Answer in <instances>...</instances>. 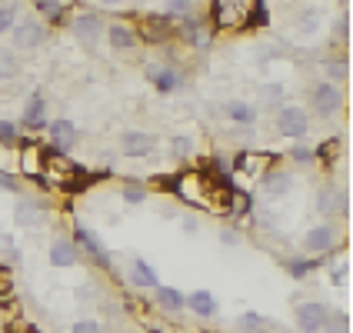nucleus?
<instances>
[{"label": "nucleus", "mask_w": 353, "mask_h": 333, "mask_svg": "<svg viewBox=\"0 0 353 333\" xmlns=\"http://www.w3.org/2000/svg\"><path fill=\"white\" fill-rule=\"evenodd\" d=\"M40 174H47V183H54V187H83V170L63 157H47Z\"/></svg>", "instance_id": "obj_1"}, {"label": "nucleus", "mask_w": 353, "mask_h": 333, "mask_svg": "<svg viewBox=\"0 0 353 333\" xmlns=\"http://www.w3.org/2000/svg\"><path fill=\"white\" fill-rule=\"evenodd\" d=\"M174 194L183 200V203H196V207H210V187L203 183V174H180L170 183Z\"/></svg>", "instance_id": "obj_2"}, {"label": "nucleus", "mask_w": 353, "mask_h": 333, "mask_svg": "<svg viewBox=\"0 0 353 333\" xmlns=\"http://www.w3.org/2000/svg\"><path fill=\"white\" fill-rule=\"evenodd\" d=\"M74 243H77L80 250H87V256L97 263L100 270H110V267H114V260H110V254H107V247L100 243V236L94 234L90 227L77 223V227H74Z\"/></svg>", "instance_id": "obj_3"}, {"label": "nucleus", "mask_w": 353, "mask_h": 333, "mask_svg": "<svg viewBox=\"0 0 353 333\" xmlns=\"http://www.w3.org/2000/svg\"><path fill=\"white\" fill-rule=\"evenodd\" d=\"M276 130H280L283 137L300 140L303 134H307V130H310V117H307V110H303L300 103L280 107V114H276Z\"/></svg>", "instance_id": "obj_4"}, {"label": "nucleus", "mask_w": 353, "mask_h": 333, "mask_svg": "<svg viewBox=\"0 0 353 333\" xmlns=\"http://www.w3.org/2000/svg\"><path fill=\"white\" fill-rule=\"evenodd\" d=\"M250 3L260 0H214V23L216 27H236L250 14Z\"/></svg>", "instance_id": "obj_5"}, {"label": "nucleus", "mask_w": 353, "mask_h": 333, "mask_svg": "<svg viewBox=\"0 0 353 333\" xmlns=\"http://www.w3.org/2000/svg\"><path fill=\"white\" fill-rule=\"evenodd\" d=\"M310 103H314V110L320 114V117H330V114H336L340 110V103H343V94H340V87H334V83H316L314 94H310Z\"/></svg>", "instance_id": "obj_6"}, {"label": "nucleus", "mask_w": 353, "mask_h": 333, "mask_svg": "<svg viewBox=\"0 0 353 333\" xmlns=\"http://www.w3.org/2000/svg\"><path fill=\"white\" fill-rule=\"evenodd\" d=\"M327 316H330L327 303H316V300L314 303H300L296 307V327H300V333H320Z\"/></svg>", "instance_id": "obj_7"}, {"label": "nucleus", "mask_w": 353, "mask_h": 333, "mask_svg": "<svg viewBox=\"0 0 353 333\" xmlns=\"http://www.w3.org/2000/svg\"><path fill=\"white\" fill-rule=\"evenodd\" d=\"M43 37H47V30H43V23H40V20L23 17V20L14 23V43H17L20 50H34V47H40Z\"/></svg>", "instance_id": "obj_8"}, {"label": "nucleus", "mask_w": 353, "mask_h": 333, "mask_svg": "<svg viewBox=\"0 0 353 333\" xmlns=\"http://www.w3.org/2000/svg\"><path fill=\"white\" fill-rule=\"evenodd\" d=\"M120 147H123V154L127 157H150L154 154V147H157V137L154 134H147V130H127L123 137H120Z\"/></svg>", "instance_id": "obj_9"}, {"label": "nucleus", "mask_w": 353, "mask_h": 333, "mask_svg": "<svg viewBox=\"0 0 353 333\" xmlns=\"http://www.w3.org/2000/svg\"><path fill=\"white\" fill-rule=\"evenodd\" d=\"M334 243H336V230L330 223L310 227V230L303 234V247H307L310 254H327V250H334Z\"/></svg>", "instance_id": "obj_10"}, {"label": "nucleus", "mask_w": 353, "mask_h": 333, "mask_svg": "<svg viewBox=\"0 0 353 333\" xmlns=\"http://www.w3.org/2000/svg\"><path fill=\"white\" fill-rule=\"evenodd\" d=\"M70 30H74V37H77V40H83V43H94V40H100V34H103V23H100L97 14L83 10V14H77V17H74Z\"/></svg>", "instance_id": "obj_11"}, {"label": "nucleus", "mask_w": 353, "mask_h": 333, "mask_svg": "<svg viewBox=\"0 0 353 333\" xmlns=\"http://www.w3.org/2000/svg\"><path fill=\"white\" fill-rule=\"evenodd\" d=\"M267 163H270V157L267 154H256V150H240L236 154V160H234V174H240V176H256V174H263L267 170Z\"/></svg>", "instance_id": "obj_12"}, {"label": "nucleus", "mask_w": 353, "mask_h": 333, "mask_svg": "<svg viewBox=\"0 0 353 333\" xmlns=\"http://www.w3.org/2000/svg\"><path fill=\"white\" fill-rule=\"evenodd\" d=\"M147 80L157 87V94H174L176 87H180V74H176L174 67H163V63H150L147 67Z\"/></svg>", "instance_id": "obj_13"}, {"label": "nucleus", "mask_w": 353, "mask_h": 333, "mask_svg": "<svg viewBox=\"0 0 353 333\" xmlns=\"http://www.w3.org/2000/svg\"><path fill=\"white\" fill-rule=\"evenodd\" d=\"M14 223L23 227V230H34L43 223V207H40L37 200H17V207H14Z\"/></svg>", "instance_id": "obj_14"}, {"label": "nucleus", "mask_w": 353, "mask_h": 333, "mask_svg": "<svg viewBox=\"0 0 353 333\" xmlns=\"http://www.w3.org/2000/svg\"><path fill=\"white\" fill-rule=\"evenodd\" d=\"M167 27H170V14H160V17H143V20H140L137 40H147V43H163V40H167Z\"/></svg>", "instance_id": "obj_15"}, {"label": "nucleus", "mask_w": 353, "mask_h": 333, "mask_svg": "<svg viewBox=\"0 0 353 333\" xmlns=\"http://www.w3.org/2000/svg\"><path fill=\"white\" fill-rule=\"evenodd\" d=\"M290 190H294L290 170H263V194L267 196H287Z\"/></svg>", "instance_id": "obj_16"}, {"label": "nucleus", "mask_w": 353, "mask_h": 333, "mask_svg": "<svg viewBox=\"0 0 353 333\" xmlns=\"http://www.w3.org/2000/svg\"><path fill=\"white\" fill-rule=\"evenodd\" d=\"M50 263L54 267H74L77 263V243L67 236H54L50 240Z\"/></svg>", "instance_id": "obj_17"}, {"label": "nucleus", "mask_w": 353, "mask_h": 333, "mask_svg": "<svg viewBox=\"0 0 353 333\" xmlns=\"http://www.w3.org/2000/svg\"><path fill=\"white\" fill-rule=\"evenodd\" d=\"M50 120H47V97L43 94H34V97L27 100V107H23V127H30V130H40V127H47Z\"/></svg>", "instance_id": "obj_18"}, {"label": "nucleus", "mask_w": 353, "mask_h": 333, "mask_svg": "<svg viewBox=\"0 0 353 333\" xmlns=\"http://www.w3.org/2000/svg\"><path fill=\"white\" fill-rule=\"evenodd\" d=\"M50 137H54V147H57L60 154L70 150V147L77 143V127H74V120H67V117L50 120Z\"/></svg>", "instance_id": "obj_19"}, {"label": "nucleus", "mask_w": 353, "mask_h": 333, "mask_svg": "<svg viewBox=\"0 0 353 333\" xmlns=\"http://www.w3.org/2000/svg\"><path fill=\"white\" fill-rule=\"evenodd\" d=\"M107 40H110V47H114V50L127 54V50H134V47H137V30H134V27H127V23H110V27H107Z\"/></svg>", "instance_id": "obj_20"}, {"label": "nucleus", "mask_w": 353, "mask_h": 333, "mask_svg": "<svg viewBox=\"0 0 353 333\" xmlns=\"http://www.w3.org/2000/svg\"><path fill=\"white\" fill-rule=\"evenodd\" d=\"M130 283L134 287H143V290H157L160 287V276H157V270L147 263V260H134V267H130Z\"/></svg>", "instance_id": "obj_21"}, {"label": "nucleus", "mask_w": 353, "mask_h": 333, "mask_svg": "<svg viewBox=\"0 0 353 333\" xmlns=\"http://www.w3.org/2000/svg\"><path fill=\"white\" fill-rule=\"evenodd\" d=\"M223 110H227V117L234 120L236 127H254L256 123V107L247 103V100H230Z\"/></svg>", "instance_id": "obj_22"}, {"label": "nucleus", "mask_w": 353, "mask_h": 333, "mask_svg": "<svg viewBox=\"0 0 353 333\" xmlns=\"http://www.w3.org/2000/svg\"><path fill=\"white\" fill-rule=\"evenodd\" d=\"M183 303H187L196 316H214L216 314V296L210 294V290H194L190 296H183Z\"/></svg>", "instance_id": "obj_23"}, {"label": "nucleus", "mask_w": 353, "mask_h": 333, "mask_svg": "<svg viewBox=\"0 0 353 333\" xmlns=\"http://www.w3.org/2000/svg\"><path fill=\"white\" fill-rule=\"evenodd\" d=\"M157 303L163 307V310L176 314V310H183V294L174 290V287H157Z\"/></svg>", "instance_id": "obj_24"}, {"label": "nucleus", "mask_w": 353, "mask_h": 333, "mask_svg": "<svg viewBox=\"0 0 353 333\" xmlns=\"http://www.w3.org/2000/svg\"><path fill=\"white\" fill-rule=\"evenodd\" d=\"M236 330H247V333H263L270 330V320L260 314H240L236 316Z\"/></svg>", "instance_id": "obj_25"}, {"label": "nucleus", "mask_w": 353, "mask_h": 333, "mask_svg": "<svg viewBox=\"0 0 353 333\" xmlns=\"http://www.w3.org/2000/svg\"><path fill=\"white\" fill-rule=\"evenodd\" d=\"M120 196H123V203H130V207H140V203L147 200V190L140 187L137 180H127V183H123V190H120Z\"/></svg>", "instance_id": "obj_26"}, {"label": "nucleus", "mask_w": 353, "mask_h": 333, "mask_svg": "<svg viewBox=\"0 0 353 333\" xmlns=\"http://www.w3.org/2000/svg\"><path fill=\"white\" fill-rule=\"evenodd\" d=\"M296 30H300V34H316V30H320V10H314V7L303 10V14L296 17Z\"/></svg>", "instance_id": "obj_27"}, {"label": "nucleus", "mask_w": 353, "mask_h": 333, "mask_svg": "<svg viewBox=\"0 0 353 333\" xmlns=\"http://www.w3.org/2000/svg\"><path fill=\"white\" fill-rule=\"evenodd\" d=\"M23 174L30 176V180H34V176L40 180V150H37V143L23 150Z\"/></svg>", "instance_id": "obj_28"}, {"label": "nucleus", "mask_w": 353, "mask_h": 333, "mask_svg": "<svg viewBox=\"0 0 353 333\" xmlns=\"http://www.w3.org/2000/svg\"><path fill=\"white\" fill-rule=\"evenodd\" d=\"M320 260H290L287 263V270H290V276L294 280H303V276H310V270H314Z\"/></svg>", "instance_id": "obj_29"}, {"label": "nucleus", "mask_w": 353, "mask_h": 333, "mask_svg": "<svg viewBox=\"0 0 353 333\" xmlns=\"http://www.w3.org/2000/svg\"><path fill=\"white\" fill-rule=\"evenodd\" d=\"M37 10H40V14H43L47 20H60V14H63L60 0H37Z\"/></svg>", "instance_id": "obj_30"}, {"label": "nucleus", "mask_w": 353, "mask_h": 333, "mask_svg": "<svg viewBox=\"0 0 353 333\" xmlns=\"http://www.w3.org/2000/svg\"><path fill=\"white\" fill-rule=\"evenodd\" d=\"M17 77V57L14 54H0V80Z\"/></svg>", "instance_id": "obj_31"}, {"label": "nucleus", "mask_w": 353, "mask_h": 333, "mask_svg": "<svg viewBox=\"0 0 353 333\" xmlns=\"http://www.w3.org/2000/svg\"><path fill=\"white\" fill-rule=\"evenodd\" d=\"M323 327H327V333H347V314H330Z\"/></svg>", "instance_id": "obj_32"}, {"label": "nucleus", "mask_w": 353, "mask_h": 333, "mask_svg": "<svg viewBox=\"0 0 353 333\" xmlns=\"http://www.w3.org/2000/svg\"><path fill=\"white\" fill-rule=\"evenodd\" d=\"M316 210H320V214H334L336 207H334V194H330V190H320V194H316Z\"/></svg>", "instance_id": "obj_33"}, {"label": "nucleus", "mask_w": 353, "mask_h": 333, "mask_svg": "<svg viewBox=\"0 0 353 333\" xmlns=\"http://www.w3.org/2000/svg\"><path fill=\"white\" fill-rule=\"evenodd\" d=\"M174 154L176 157H190V154H194V140L190 137H174Z\"/></svg>", "instance_id": "obj_34"}, {"label": "nucleus", "mask_w": 353, "mask_h": 333, "mask_svg": "<svg viewBox=\"0 0 353 333\" xmlns=\"http://www.w3.org/2000/svg\"><path fill=\"white\" fill-rule=\"evenodd\" d=\"M190 7H194V0H167V14L174 17V14H190Z\"/></svg>", "instance_id": "obj_35"}, {"label": "nucleus", "mask_w": 353, "mask_h": 333, "mask_svg": "<svg viewBox=\"0 0 353 333\" xmlns=\"http://www.w3.org/2000/svg\"><path fill=\"white\" fill-rule=\"evenodd\" d=\"M70 333H103V330H100L97 320H77V323L70 327Z\"/></svg>", "instance_id": "obj_36"}, {"label": "nucleus", "mask_w": 353, "mask_h": 333, "mask_svg": "<svg viewBox=\"0 0 353 333\" xmlns=\"http://www.w3.org/2000/svg\"><path fill=\"white\" fill-rule=\"evenodd\" d=\"M14 23H17V17H14V10H7V7H0V34H7V30H14Z\"/></svg>", "instance_id": "obj_37"}, {"label": "nucleus", "mask_w": 353, "mask_h": 333, "mask_svg": "<svg viewBox=\"0 0 353 333\" xmlns=\"http://www.w3.org/2000/svg\"><path fill=\"white\" fill-rule=\"evenodd\" d=\"M323 70H327V74H330L334 80H343V77H347V63H343V60H334V63H327Z\"/></svg>", "instance_id": "obj_38"}, {"label": "nucleus", "mask_w": 353, "mask_h": 333, "mask_svg": "<svg viewBox=\"0 0 353 333\" xmlns=\"http://www.w3.org/2000/svg\"><path fill=\"white\" fill-rule=\"evenodd\" d=\"M0 140H3V143H14V140H17V127L7 123V120H0Z\"/></svg>", "instance_id": "obj_39"}, {"label": "nucleus", "mask_w": 353, "mask_h": 333, "mask_svg": "<svg viewBox=\"0 0 353 333\" xmlns=\"http://www.w3.org/2000/svg\"><path fill=\"white\" fill-rule=\"evenodd\" d=\"M290 157L294 160H300V163H310V160L316 157L314 150H310V147H294V150H290Z\"/></svg>", "instance_id": "obj_40"}, {"label": "nucleus", "mask_w": 353, "mask_h": 333, "mask_svg": "<svg viewBox=\"0 0 353 333\" xmlns=\"http://www.w3.org/2000/svg\"><path fill=\"white\" fill-rule=\"evenodd\" d=\"M330 280H334V287H343V283H347V260H343V263H336L334 274H330Z\"/></svg>", "instance_id": "obj_41"}, {"label": "nucleus", "mask_w": 353, "mask_h": 333, "mask_svg": "<svg viewBox=\"0 0 353 333\" xmlns=\"http://www.w3.org/2000/svg\"><path fill=\"white\" fill-rule=\"evenodd\" d=\"M10 294V270L7 267H0V296Z\"/></svg>", "instance_id": "obj_42"}, {"label": "nucleus", "mask_w": 353, "mask_h": 333, "mask_svg": "<svg viewBox=\"0 0 353 333\" xmlns=\"http://www.w3.org/2000/svg\"><path fill=\"white\" fill-rule=\"evenodd\" d=\"M263 94H267V100H280V97H283V87H280V83H270Z\"/></svg>", "instance_id": "obj_43"}, {"label": "nucleus", "mask_w": 353, "mask_h": 333, "mask_svg": "<svg viewBox=\"0 0 353 333\" xmlns=\"http://www.w3.org/2000/svg\"><path fill=\"white\" fill-rule=\"evenodd\" d=\"M0 187H7V190H17V180H14V176H7L3 170H0Z\"/></svg>", "instance_id": "obj_44"}, {"label": "nucleus", "mask_w": 353, "mask_h": 333, "mask_svg": "<svg viewBox=\"0 0 353 333\" xmlns=\"http://www.w3.org/2000/svg\"><path fill=\"white\" fill-rule=\"evenodd\" d=\"M183 234H196V216H183Z\"/></svg>", "instance_id": "obj_45"}, {"label": "nucleus", "mask_w": 353, "mask_h": 333, "mask_svg": "<svg viewBox=\"0 0 353 333\" xmlns=\"http://www.w3.org/2000/svg\"><path fill=\"white\" fill-rule=\"evenodd\" d=\"M336 34H340V40L347 37V17H340V20H336Z\"/></svg>", "instance_id": "obj_46"}, {"label": "nucleus", "mask_w": 353, "mask_h": 333, "mask_svg": "<svg viewBox=\"0 0 353 333\" xmlns=\"http://www.w3.org/2000/svg\"><path fill=\"white\" fill-rule=\"evenodd\" d=\"M220 240H223V243H236V240H240V236H236V234H234V230H227V234L220 236Z\"/></svg>", "instance_id": "obj_47"}, {"label": "nucleus", "mask_w": 353, "mask_h": 333, "mask_svg": "<svg viewBox=\"0 0 353 333\" xmlns=\"http://www.w3.org/2000/svg\"><path fill=\"white\" fill-rule=\"evenodd\" d=\"M103 3H120V0H103Z\"/></svg>", "instance_id": "obj_48"}]
</instances>
